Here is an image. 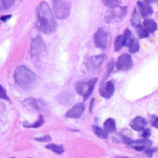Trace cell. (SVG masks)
Listing matches in <instances>:
<instances>
[{
	"mask_svg": "<svg viewBox=\"0 0 158 158\" xmlns=\"http://www.w3.org/2000/svg\"><path fill=\"white\" fill-rule=\"evenodd\" d=\"M143 26H144V28L147 30V31L149 33L150 32H155L157 30V24H156V22L154 19H146L143 21Z\"/></svg>",
	"mask_w": 158,
	"mask_h": 158,
	"instance_id": "17",
	"label": "cell"
},
{
	"mask_svg": "<svg viewBox=\"0 0 158 158\" xmlns=\"http://www.w3.org/2000/svg\"><path fill=\"white\" fill-rule=\"evenodd\" d=\"M14 80L16 84L21 89L30 90L35 85L37 78L33 71L25 66H19L14 73Z\"/></svg>",
	"mask_w": 158,
	"mask_h": 158,
	"instance_id": "2",
	"label": "cell"
},
{
	"mask_svg": "<svg viewBox=\"0 0 158 158\" xmlns=\"http://www.w3.org/2000/svg\"><path fill=\"white\" fill-rule=\"evenodd\" d=\"M136 30H137V33H138V35H139V37L140 38H146V37H148L149 36V32L147 31V30L144 28V26L143 25H139V26H137L136 27Z\"/></svg>",
	"mask_w": 158,
	"mask_h": 158,
	"instance_id": "25",
	"label": "cell"
},
{
	"mask_svg": "<svg viewBox=\"0 0 158 158\" xmlns=\"http://www.w3.org/2000/svg\"><path fill=\"white\" fill-rule=\"evenodd\" d=\"M125 45V38L124 35H119L116 38L115 40V50L116 51H119L121 50V48Z\"/></svg>",
	"mask_w": 158,
	"mask_h": 158,
	"instance_id": "20",
	"label": "cell"
},
{
	"mask_svg": "<svg viewBox=\"0 0 158 158\" xmlns=\"http://www.w3.org/2000/svg\"><path fill=\"white\" fill-rule=\"evenodd\" d=\"M132 147L137 151H143L146 148H150L152 146V142L148 140H138L136 142H131V143Z\"/></svg>",
	"mask_w": 158,
	"mask_h": 158,
	"instance_id": "14",
	"label": "cell"
},
{
	"mask_svg": "<svg viewBox=\"0 0 158 158\" xmlns=\"http://www.w3.org/2000/svg\"><path fill=\"white\" fill-rule=\"evenodd\" d=\"M156 148H148L145 151V154L148 157H151V156H153L154 153H156Z\"/></svg>",
	"mask_w": 158,
	"mask_h": 158,
	"instance_id": "31",
	"label": "cell"
},
{
	"mask_svg": "<svg viewBox=\"0 0 158 158\" xmlns=\"http://www.w3.org/2000/svg\"><path fill=\"white\" fill-rule=\"evenodd\" d=\"M138 5V7H139V11L141 13V16L143 17V18H146L148 17L149 15L153 14V8L146 3V2H142V1H139L137 3Z\"/></svg>",
	"mask_w": 158,
	"mask_h": 158,
	"instance_id": "15",
	"label": "cell"
},
{
	"mask_svg": "<svg viewBox=\"0 0 158 158\" xmlns=\"http://www.w3.org/2000/svg\"><path fill=\"white\" fill-rule=\"evenodd\" d=\"M0 99L10 102V100H9V98H8V96H7V94H6L5 88H4L1 84H0Z\"/></svg>",
	"mask_w": 158,
	"mask_h": 158,
	"instance_id": "28",
	"label": "cell"
},
{
	"mask_svg": "<svg viewBox=\"0 0 158 158\" xmlns=\"http://www.w3.org/2000/svg\"><path fill=\"white\" fill-rule=\"evenodd\" d=\"M24 104L26 106H28L29 107H31L34 110H37V111H42L45 108L44 102L40 99H36V98H27L24 101Z\"/></svg>",
	"mask_w": 158,
	"mask_h": 158,
	"instance_id": "12",
	"label": "cell"
},
{
	"mask_svg": "<svg viewBox=\"0 0 158 158\" xmlns=\"http://www.w3.org/2000/svg\"><path fill=\"white\" fill-rule=\"evenodd\" d=\"M36 27L45 34L53 33L56 30L54 14L46 2H42L36 9Z\"/></svg>",
	"mask_w": 158,
	"mask_h": 158,
	"instance_id": "1",
	"label": "cell"
},
{
	"mask_svg": "<svg viewBox=\"0 0 158 158\" xmlns=\"http://www.w3.org/2000/svg\"><path fill=\"white\" fill-rule=\"evenodd\" d=\"M117 69L118 70H129L132 67V59L131 56L129 54H123L121 55L117 63H116Z\"/></svg>",
	"mask_w": 158,
	"mask_h": 158,
	"instance_id": "9",
	"label": "cell"
},
{
	"mask_svg": "<svg viewBox=\"0 0 158 158\" xmlns=\"http://www.w3.org/2000/svg\"><path fill=\"white\" fill-rule=\"evenodd\" d=\"M117 158H130V157H118V156Z\"/></svg>",
	"mask_w": 158,
	"mask_h": 158,
	"instance_id": "34",
	"label": "cell"
},
{
	"mask_svg": "<svg viewBox=\"0 0 158 158\" xmlns=\"http://www.w3.org/2000/svg\"><path fill=\"white\" fill-rule=\"evenodd\" d=\"M103 3L109 8H114L119 6L120 1H117V0H103Z\"/></svg>",
	"mask_w": 158,
	"mask_h": 158,
	"instance_id": "26",
	"label": "cell"
},
{
	"mask_svg": "<svg viewBox=\"0 0 158 158\" xmlns=\"http://www.w3.org/2000/svg\"><path fill=\"white\" fill-rule=\"evenodd\" d=\"M45 148L47 150H51L52 152H54L55 154L57 155H61L64 153V148L60 145H56V144H48L45 146Z\"/></svg>",
	"mask_w": 158,
	"mask_h": 158,
	"instance_id": "23",
	"label": "cell"
},
{
	"mask_svg": "<svg viewBox=\"0 0 158 158\" xmlns=\"http://www.w3.org/2000/svg\"><path fill=\"white\" fill-rule=\"evenodd\" d=\"M115 92V86L112 81H106L105 82L101 88H100V94L104 98L109 99Z\"/></svg>",
	"mask_w": 158,
	"mask_h": 158,
	"instance_id": "11",
	"label": "cell"
},
{
	"mask_svg": "<svg viewBox=\"0 0 158 158\" xmlns=\"http://www.w3.org/2000/svg\"><path fill=\"white\" fill-rule=\"evenodd\" d=\"M153 125H154L156 128H157L158 129V118H156L154 120V122H153Z\"/></svg>",
	"mask_w": 158,
	"mask_h": 158,
	"instance_id": "33",
	"label": "cell"
},
{
	"mask_svg": "<svg viewBox=\"0 0 158 158\" xmlns=\"http://www.w3.org/2000/svg\"><path fill=\"white\" fill-rule=\"evenodd\" d=\"M34 141L37 142H41V143H44V142H50L51 141V137L49 135H45L44 137H39V138H34Z\"/></svg>",
	"mask_w": 158,
	"mask_h": 158,
	"instance_id": "29",
	"label": "cell"
},
{
	"mask_svg": "<svg viewBox=\"0 0 158 158\" xmlns=\"http://www.w3.org/2000/svg\"><path fill=\"white\" fill-rule=\"evenodd\" d=\"M147 125V121L142 118V117H136L131 122V127L134 130V131H143L145 129Z\"/></svg>",
	"mask_w": 158,
	"mask_h": 158,
	"instance_id": "13",
	"label": "cell"
},
{
	"mask_svg": "<svg viewBox=\"0 0 158 158\" xmlns=\"http://www.w3.org/2000/svg\"><path fill=\"white\" fill-rule=\"evenodd\" d=\"M45 51V44L44 40L41 36H36L32 38L31 50H30V56L32 60H37L42 56V54Z\"/></svg>",
	"mask_w": 158,
	"mask_h": 158,
	"instance_id": "5",
	"label": "cell"
},
{
	"mask_svg": "<svg viewBox=\"0 0 158 158\" xmlns=\"http://www.w3.org/2000/svg\"><path fill=\"white\" fill-rule=\"evenodd\" d=\"M84 108H85L84 105L82 103H79V104L75 105L73 107H71L67 112L66 117L69 118H79L82 115V113L84 111Z\"/></svg>",
	"mask_w": 158,
	"mask_h": 158,
	"instance_id": "10",
	"label": "cell"
},
{
	"mask_svg": "<svg viewBox=\"0 0 158 158\" xmlns=\"http://www.w3.org/2000/svg\"><path fill=\"white\" fill-rule=\"evenodd\" d=\"M11 18V15H6V16H2V17H0V20L1 21H3V22H5V21H7L9 19Z\"/></svg>",
	"mask_w": 158,
	"mask_h": 158,
	"instance_id": "32",
	"label": "cell"
},
{
	"mask_svg": "<svg viewBox=\"0 0 158 158\" xmlns=\"http://www.w3.org/2000/svg\"><path fill=\"white\" fill-rule=\"evenodd\" d=\"M151 136V130L148 129V128H145L143 131V138H149Z\"/></svg>",
	"mask_w": 158,
	"mask_h": 158,
	"instance_id": "30",
	"label": "cell"
},
{
	"mask_svg": "<svg viewBox=\"0 0 158 158\" xmlns=\"http://www.w3.org/2000/svg\"><path fill=\"white\" fill-rule=\"evenodd\" d=\"M44 117L43 116H39V118L36 122H34L33 124H27V123H23V126L25 128H30V129H36V128H40L43 124H44Z\"/></svg>",
	"mask_w": 158,
	"mask_h": 158,
	"instance_id": "22",
	"label": "cell"
},
{
	"mask_svg": "<svg viewBox=\"0 0 158 158\" xmlns=\"http://www.w3.org/2000/svg\"><path fill=\"white\" fill-rule=\"evenodd\" d=\"M105 58H106L105 55L91 56L85 61V66L90 71H94V70H96V69H98L100 68V66L102 65Z\"/></svg>",
	"mask_w": 158,
	"mask_h": 158,
	"instance_id": "8",
	"label": "cell"
},
{
	"mask_svg": "<svg viewBox=\"0 0 158 158\" xmlns=\"http://www.w3.org/2000/svg\"><path fill=\"white\" fill-rule=\"evenodd\" d=\"M94 41L95 46L98 48L106 49V47H108L111 42V38H110V34L106 28L98 29V31L94 34Z\"/></svg>",
	"mask_w": 158,
	"mask_h": 158,
	"instance_id": "4",
	"label": "cell"
},
{
	"mask_svg": "<svg viewBox=\"0 0 158 158\" xmlns=\"http://www.w3.org/2000/svg\"><path fill=\"white\" fill-rule=\"evenodd\" d=\"M129 48H130V52H131V53H137V52L139 51V49H140V44H139L137 41H134V42L129 46Z\"/></svg>",
	"mask_w": 158,
	"mask_h": 158,
	"instance_id": "27",
	"label": "cell"
},
{
	"mask_svg": "<svg viewBox=\"0 0 158 158\" xmlns=\"http://www.w3.org/2000/svg\"><path fill=\"white\" fill-rule=\"evenodd\" d=\"M141 16L139 14V11L135 8L132 12V15H131V25L134 26V27H137L139 25H141Z\"/></svg>",
	"mask_w": 158,
	"mask_h": 158,
	"instance_id": "18",
	"label": "cell"
},
{
	"mask_svg": "<svg viewBox=\"0 0 158 158\" xmlns=\"http://www.w3.org/2000/svg\"><path fill=\"white\" fill-rule=\"evenodd\" d=\"M15 4V1L13 0H1L0 1V11L6 10L10 8Z\"/></svg>",
	"mask_w": 158,
	"mask_h": 158,
	"instance_id": "24",
	"label": "cell"
},
{
	"mask_svg": "<svg viewBox=\"0 0 158 158\" xmlns=\"http://www.w3.org/2000/svg\"><path fill=\"white\" fill-rule=\"evenodd\" d=\"M127 13V7L126 6H117L114 8H110L106 13V20L108 23L111 22H118L120 21Z\"/></svg>",
	"mask_w": 158,
	"mask_h": 158,
	"instance_id": "7",
	"label": "cell"
},
{
	"mask_svg": "<svg viewBox=\"0 0 158 158\" xmlns=\"http://www.w3.org/2000/svg\"><path fill=\"white\" fill-rule=\"evenodd\" d=\"M92 130H93L94 133L96 136H98L99 138H102V139H107L108 135H107V133L105 131V130H102L101 128H99V127H97V126H93Z\"/></svg>",
	"mask_w": 158,
	"mask_h": 158,
	"instance_id": "21",
	"label": "cell"
},
{
	"mask_svg": "<svg viewBox=\"0 0 158 158\" xmlns=\"http://www.w3.org/2000/svg\"><path fill=\"white\" fill-rule=\"evenodd\" d=\"M104 129L106 133H114L117 131L116 121L113 118H108L104 123Z\"/></svg>",
	"mask_w": 158,
	"mask_h": 158,
	"instance_id": "16",
	"label": "cell"
},
{
	"mask_svg": "<svg viewBox=\"0 0 158 158\" xmlns=\"http://www.w3.org/2000/svg\"><path fill=\"white\" fill-rule=\"evenodd\" d=\"M96 79L91 80L89 81H80L75 85V90L77 94L82 95L84 99H87L94 92V85L96 83Z\"/></svg>",
	"mask_w": 158,
	"mask_h": 158,
	"instance_id": "6",
	"label": "cell"
},
{
	"mask_svg": "<svg viewBox=\"0 0 158 158\" xmlns=\"http://www.w3.org/2000/svg\"><path fill=\"white\" fill-rule=\"evenodd\" d=\"M71 7L70 1L55 0L53 1V11L54 17L58 19H65L69 16Z\"/></svg>",
	"mask_w": 158,
	"mask_h": 158,
	"instance_id": "3",
	"label": "cell"
},
{
	"mask_svg": "<svg viewBox=\"0 0 158 158\" xmlns=\"http://www.w3.org/2000/svg\"><path fill=\"white\" fill-rule=\"evenodd\" d=\"M123 35H124V38H125V46H128L129 47L135 41L134 38H133L132 32L129 29H126L125 31H124V33H123Z\"/></svg>",
	"mask_w": 158,
	"mask_h": 158,
	"instance_id": "19",
	"label": "cell"
},
{
	"mask_svg": "<svg viewBox=\"0 0 158 158\" xmlns=\"http://www.w3.org/2000/svg\"><path fill=\"white\" fill-rule=\"evenodd\" d=\"M11 158H14V157H11Z\"/></svg>",
	"mask_w": 158,
	"mask_h": 158,
	"instance_id": "35",
	"label": "cell"
}]
</instances>
